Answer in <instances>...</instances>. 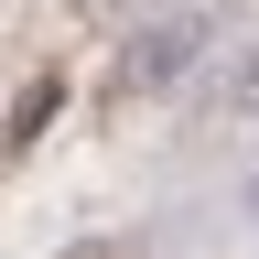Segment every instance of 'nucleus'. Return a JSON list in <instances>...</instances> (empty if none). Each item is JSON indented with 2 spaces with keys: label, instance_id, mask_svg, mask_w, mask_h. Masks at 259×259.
<instances>
[{
  "label": "nucleus",
  "instance_id": "obj_1",
  "mask_svg": "<svg viewBox=\"0 0 259 259\" xmlns=\"http://www.w3.org/2000/svg\"><path fill=\"white\" fill-rule=\"evenodd\" d=\"M227 108H238V119H259V44L227 65Z\"/></svg>",
  "mask_w": 259,
  "mask_h": 259
},
{
  "label": "nucleus",
  "instance_id": "obj_2",
  "mask_svg": "<svg viewBox=\"0 0 259 259\" xmlns=\"http://www.w3.org/2000/svg\"><path fill=\"white\" fill-rule=\"evenodd\" d=\"M76 259H119V248H76Z\"/></svg>",
  "mask_w": 259,
  "mask_h": 259
}]
</instances>
